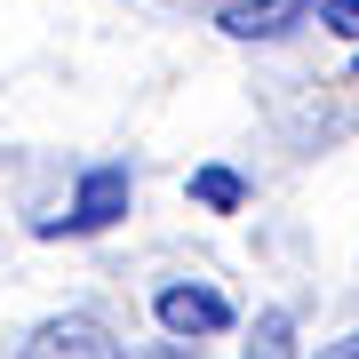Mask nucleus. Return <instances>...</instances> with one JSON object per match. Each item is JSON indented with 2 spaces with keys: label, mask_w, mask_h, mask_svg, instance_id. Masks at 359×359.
Here are the masks:
<instances>
[{
  "label": "nucleus",
  "mask_w": 359,
  "mask_h": 359,
  "mask_svg": "<svg viewBox=\"0 0 359 359\" xmlns=\"http://www.w3.org/2000/svg\"><path fill=\"white\" fill-rule=\"evenodd\" d=\"M128 200H136V176L120 160H96V168H80L65 224H48V231H112L120 216H128Z\"/></svg>",
  "instance_id": "obj_1"
},
{
  "label": "nucleus",
  "mask_w": 359,
  "mask_h": 359,
  "mask_svg": "<svg viewBox=\"0 0 359 359\" xmlns=\"http://www.w3.org/2000/svg\"><path fill=\"white\" fill-rule=\"evenodd\" d=\"M152 320L176 335V344H208V335H224L231 327V304L208 280H176V287H160L152 295Z\"/></svg>",
  "instance_id": "obj_2"
},
{
  "label": "nucleus",
  "mask_w": 359,
  "mask_h": 359,
  "mask_svg": "<svg viewBox=\"0 0 359 359\" xmlns=\"http://www.w3.org/2000/svg\"><path fill=\"white\" fill-rule=\"evenodd\" d=\"M25 359H128V351H120V335L104 327V320L65 311V320H40V327H32Z\"/></svg>",
  "instance_id": "obj_3"
},
{
  "label": "nucleus",
  "mask_w": 359,
  "mask_h": 359,
  "mask_svg": "<svg viewBox=\"0 0 359 359\" xmlns=\"http://www.w3.org/2000/svg\"><path fill=\"white\" fill-rule=\"evenodd\" d=\"M208 25L231 40H280L295 25H311V0H208Z\"/></svg>",
  "instance_id": "obj_4"
},
{
  "label": "nucleus",
  "mask_w": 359,
  "mask_h": 359,
  "mask_svg": "<svg viewBox=\"0 0 359 359\" xmlns=\"http://www.w3.org/2000/svg\"><path fill=\"white\" fill-rule=\"evenodd\" d=\"M192 200H200V208H216V216H231V208L248 200V184L231 176V168H192Z\"/></svg>",
  "instance_id": "obj_5"
},
{
  "label": "nucleus",
  "mask_w": 359,
  "mask_h": 359,
  "mask_svg": "<svg viewBox=\"0 0 359 359\" xmlns=\"http://www.w3.org/2000/svg\"><path fill=\"white\" fill-rule=\"evenodd\" d=\"M320 8V32H335V40H359V0H311Z\"/></svg>",
  "instance_id": "obj_6"
},
{
  "label": "nucleus",
  "mask_w": 359,
  "mask_h": 359,
  "mask_svg": "<svg viewBox=\"0 0 359 359\" xmlns=\"http://www.w3.org/2000/svg\"><path fill=\"white\" fill-rule=\"evenodd\" d=\"M320 359H359V327L344 335V344H320Z\"/></svg>",
  "instance_id": "obj_7"
},
{
  "label": "nucleus",
  "mask_w": 359,
  "mask_h": 359,
  "mask_svg": "<svg viewBox=\"0 0 359 359\" xmlns=\"http://www.w3.org/2000/svg\"><path fill=\"white\" fill-rule=\"evenodd\" d=\"M351 72H359V56H351Z\"/></svg>",
  "instance_id": "obj_8"
}]
</instances>
